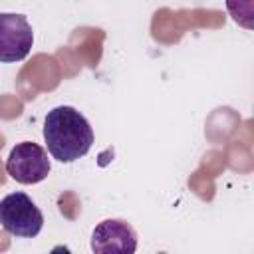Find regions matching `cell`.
I'll return each instance as SVG.
<instances>
[{
	"instance_id": "cell-2",
	"label": "cell",
	"mask_w": 254,
	"mask_h": 254,
	"mask_svg": "<svg viewBox=\"0 0 254 254\" xmlns=\"http://www.w3.org/2000/svg\"><path fill=\"white\" fill-rule=\"evenodd\" d=\"M0 226L16 238H36L44 228V214L26 192H10L0 200Z\"/></svg>"
},
{
	"instance_id": "cell-4",
	"label": "cell",
	"mask_w": 254,
	"mask_h": 254,
	"mask_svg": "<svg viewBox=\"0 0 254 254\" xmlns=\"http://www.w3.org/2000/svg\"><path fill=\"white\" fill-rule=\"evenodd\" d=\"M34 46V30L24 14H0V62L14 64L28 58Z\"/></svg>"
},
{
	"instance_id": "cell-3",
	"label": "cell",
	"mask_w": 254,
	"mask_h": 254,
	"mask_svg": "<svg viewBox=\"0 0 254 254\" xmlns=\"http://www.w3.org/2000/svg\"><path fill=\"white\" fill-rule=\"evenodd\" d=\"M52 171V163L44 147L34 141H22L12 147L6 159V173L20 185L42 183Z\"/></svg>"
},
{
	"instance_id": "cell-5",
	"label": "cell",
	"mask_w": 254,
	"mask_h": 254,
	"mask_svg": "<svg viewBox=\"0 0 254 254\" xmlns=\"http://www.w3.org/2000/svg\"><path fill=\"white\" fill-rule=\"evenodd\" d=\"M91 250L95 254H133L137 250V232L127 220H101L91 232Z\"/></svg>"
},
{
	"instance_id": "cell-1",
	"label": "cell",
	"mask_w": 254,
	"mask_h": 254,
	"mask_svg": "<svg viewBox=\"0 0 254 254\" xmlns=\"http://www.w3.org/2000/svg\"><path fill=\"white\" fill-rule=\"evenodd\" d=\"M44 141L56 161L75 163L89 153L93 145V129L75 107L58 105L46 115Z\"/></svg>"
},
{
	"instance_id": "cell-6",
	"label": "cell",
	"mask_w": 254,
	"mask_h": 254,
	"mask_svg": "<svg viewBox=\"0 0 254 254\" xmlns=\"http://www.w3.org/2000/svg\"><path fill=\"white\" fill-rule=\"evenodd\" d=\"M226 10L230 12L236 24H240L246 30H252V18H254L252 0H226Z\"/></svg>"
}]
</instances>
